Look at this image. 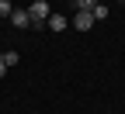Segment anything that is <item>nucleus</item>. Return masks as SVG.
<instances>
[{
    "label": "nucleus",
    "mask_w": 125,
    "mask_h": 114,
    "mask_svg": "<svg viewBox=\"0 0 125 114\" xmlns=\"http://www.w3.org/2000/svg\"><path fill=\"white\" fill-rule=\"evenodd\" d=\"M49 14H52V7L45 4V0H35V4L28 7V18H31V24H35V28H42L45 21H49Z\"/></svg>",
    "instance_id": "nucleus-1"
},
{
    "label": "nucleus",
    "mask_w": 125,
    "mask_h": 114,
    "mask_svg": "<svg viewBox=\"0 0 125 114\" xmlns=\"http://www.w3.org/2000/svg\"><path fill=\"white\" fill-rule=\"evenodd\" d=\"M73 28H76V31H90V28H94V14H90V10H80V14L73 18Z\"/></svg>",
    "instance_id": "nucleus-2"
},
{
    "label": "nucleus",
    "mask_w": 125,
    "mask_h": 114,
    "mask_svg": "<svg viewBox=\"0 0 125 114\" xmlns=\"http://www.w3.org/2000/svg\"><path fill=\"white\" fill-rule=\"evenodd\" d=\"M10 24H14V28H28V24H31L28 10H10Z\"/></svg>",
    "instance_id": "nucleus-3"
},
{
    "label": "nucleus",
    "mask_w": 125,
    "mask_h": 114,
    "mask_svg": "<svg viewBox=\"0 0 125 114\" xmlns=\"http://www.w3.org/2000/svg\"><path fill=\"white\" fill-rule=\"evenodd\" d=\"M45 24H49L52 31H66V18H62V14H49V21H45Z\"/></svg>",
    "instance_id": "nucleus-4"
},
{
    "label": "nucleus",
    "mask_w": 125,
    "mask_h": 114,
    "mask_svg": "<svg viewBox=\"0 0 125 114\" xmlns=\"http://www.w3.org/2000/svg\"><path fill=\"white\" fill-rule=\"evenodd\" d=\"M73 4H76V10H94L101 0H73Z\"/></svg>",
    "instance_id": "nucleus-5"
},
{
    "label": "nucleus",
    "mask_w": 125,
    "mask_h": 114,
    "mask_svg": "<svg viewBox=\"0 0 125 114\" xmlns=\"http://www.w3.org/2000/svg\"><path fill=\"white\" fill-rule=\"evenodd\" d=\"M90 14H94V21H108V7H104V4H97Z\"/></svg>",
    "instance_id": "nucleus-6"
},
{
    "label": "nucleus",
    "mask_w": 125,
    "mask_h": 114,
    "mask_svg": "<svg viewBox=\"0 0 125 114\" xmlns=\"http://www.w3.org/2000/svg\"><path fill=\"white\" fill-rule=\"evenodd\" d=\"M0 59H4V62H7V69H10V66H18V62H21V55H18V52H4V55H0Z\"/></svg>",
    "instance_id": "nucleus-7"
},
{
    "label": "nucleus",
    "mask_w": 125,
    "mask_h": 114,
    "mask_svg": "<svg viewBox=\"0 0 125 114\" xmlns=\"http://www.w3.org/2000/svg\"><path fill=\"white\" fill-rule=\"evenodd\" d=\"M10 10H14L10 0H0V18H10Z\"/></svg>",
    "instance_id": "nucleus-8"
},
{
    "label": "nucleus",
    "mask_w": 125,
    "mask_h": 114,
    "mask_svg": "<svg viewBox=\"0 0 125 114\" xmlns=\"http://www.w3.org/2000/svg\"><path fill=\"white\" fill-rule=\"evenodd\" d=\"M4 73H7V62H4V59H0V76H4Z\"/></svg>",
    "instance_id": "nucleus-9"
},
{
    "label": "nucleus",
    "mask_w": 125,
    "mask_h": 114,
    "mask_svg": "<svg viewBox=\"0 0 125 114\" xmlns=\"http://www.w3.org/2000/svg\"><path fill=\"white\" fill-rule=\"evenodd\" d=\"M122 4H125V0H122Z\"/></svg>",
    "instance_id": "nucleus-10"
}]
</instances>
